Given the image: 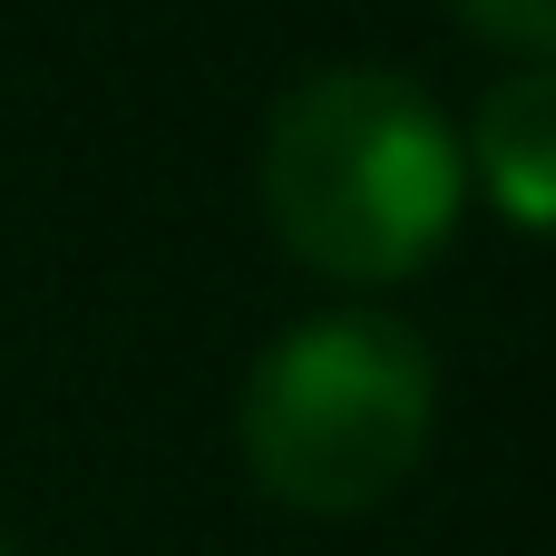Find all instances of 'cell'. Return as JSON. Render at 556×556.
<instances>
[{
	"instance_id": "1",
	"label": "cell",
	"mask_w": 556,
	"mask_h": 556,
	"mask_svg": "<svg viewBox=\"0 0 556 556\" xmlns=\"http://www.w3.org/2000/svg\"><path fill=\"white\" fill-rule=\"evenodd\" d=\"M469 205V156L450 117L381 59L313 68L264 127V215L293 264L332 283L420 274Z\"/></svg>"
},
{
	"instance_id": "2",
	"label": "cell",
	"mask_w": 556,
	"mask_h": 556,
	"mask_svg": "<svg viewBox=\"0 0 556 556\" xmlns=\"http://www.w3.org/2000/svg\"><path fill=\"white\" fill-rule=\"evenodd\" d=\"M430 410H440V362L401 313H313L244 371L235 430L244 469L274 498L352 518L420 469Z\"/></svg>"
},
{
	"instance_id": "3",
	"label": "cell",
	"mask_w": 556,
	"mask_h": 556,
	"mask_svg": "<svg viewBox=\"0 0 556 556\" xmlns=\"http://www.w3.org/2000/svg\"><path fill=\"white\" fill-rule=\"evenodd\" d=\"M489 186V205L528 235H556V68H518L479 98V127L459 147Z\"/></svg>"
},
{
	"instance_id": "4",
	"label": "cell",
	"mask_w": 556,
	"mask_h": 556,
	"mask_svg": "<svg viewBox=\"0 0 556 556\" xmlns=\"http://www.w3.org/2000/svg\"><path fill=\"white\" fill-rule=\"evenodd\" d=\"M479 39H498V49H528L538 68H556V0H450Z\"/></svg>"
},
{
	"instance_id": "5",
	"label": "cell",
	"mask_w": 556,
	"mask_h": 556,
	"mask_svg": "<svg viewBox=\"0 0 556 556\" xmlns=\"http://www.w3.org/2000/svg\"><path fill=\"white\" fill-rule=\"evenodd\" d=\"M0 556H20V538H10V528H0Z\"/></svg>"
}]
</instances>
